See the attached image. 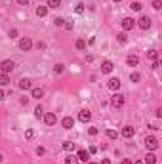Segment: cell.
Listing matches in <instances>:
<instances>
[{
	"label": "cell",
	"mask_w": 162,
	"mask_h": 164,
	"mask_svg": "<svg viewBox=\"0 0 162 164\" xmlns=\"http://www.w3.org/2000/svg\"><path fill=\"white\" fill-rule=\"evenodd\" d=\"M111 105H113L114 109H120V107L124 105V95H122L120 92H114L113 97H111Z\"/></svg>",
	"instance_id": "cell-1"
},
{
	"label": "cell",
	"mask_w": 162,
	"mask_h": 164,
	"mask_svg": "<svg viewBox=\"0 0 162 164\" xmlns=\"http://www.w3.org/2000/svg\"><path fill=\"white\" fill-rule=\"evenodd\" d=\"M120 27H122V31H124V32L132 31V29L135 27V19H134V17H124V19L120 21Z\"/></svg>",
	"instance_id": "cell-2"
},
{
	"label": "cell",
	"mask_w": 162,
	"mask_h": 164,
	"mask_svg": "<svg viewBox=\"0 0 162 164\" xmlns=\"http://www.w3.org/2000/svg\"><path fill=\"white\" fill-rule=\"evenodd\" d=\"M145 147H147L149 151H156V149H158V139H156L155 136H147V137H145Z\"/></svg>",
	"instance_id": "cell-3"
},
{
	"label": "cell",
	"mask_w": 162,
	"mask_h": 164,
	"mask_svg": "<svg viewBox=\"0 0 162 164\" xmlns=\"http://www.w3.org/2000/svg\"><path fill=\"white\" fill-rule=\"evenodd\" d=\"M14 67H15V63H14L12 59H4L2 63H0V71H2L4 74H8V73H12V71H14Z\"/></svg>",
	"instance_id": "cell-4"
},
{
	"label": "cell",
	"mask_w": 162,
	"mask_h": 164,
	"mask_svg": "<svg viewBox=\"0 0 162 164\" xmlns=\"http://www.w3.org/2000/svg\"><path fill=\"white\" fill-rule=\"evenodd\" d=\"M32 48V40L29 38V36H23L19 40V50H23V52H29Z\"/></svg>",
	"instance_id": "cell-5"
},
{
	"label": "cell",
	"mask_w": 162,
	"mask_h": 164,
	"mask_svg": "<svg viewBox=\"0 0 162 164\" xmlns=\"http://www.w3.org/2000/svg\"><path fill=\"white\" fill-rule=\"evenodd\" d=\"M120 78H118V76H113V78L107 82V86H109V90H113V92H118V88H120Z\"/></svg>",
	"instance_id": "cell-6"
},
{
	"label": "cell",
	"mask_w": 162,
	"mask_h": 164,
	"mask_svg": "<svg viewBox=\"0 0 162 164\" xmlns=\"http://www.w3.org/2000/svg\"><path fill=\"white\" fill-rule=\"evenodd\" d=\"M78 120H80V122H90V120H92V113L88 111V109H82V111L78 113Z\"/></svg>",
	"instance_id": "cell-7"
},
{
	"label": "cell",
	"mask_w": 162,
	"mask_h": 164,
	"mask_svg": "<svg viewBox=\"0 0 162 164\" xmlns=\"http://www.w3.org/2000/svg\"><path fill=\"white\" fill-rule=\"evenodd\" d=\"M137 25H139V29L147 31V29L151 27V19H149L147 15H141V17H139V21H137Z\"/></svg>",
	"instance_id": "cell-8"
},
{
	"label": "cell",
	"mask_w": 162,
	"mask_h": 164,
	"mask_svg": "<svg viewBox=\"0 0 162 164\" xmlns=\"http://www.w3.org/2000/svg\"><path fill=\"white\" fill-rule=\"evenodd\" d=\"M113 69H114V63L113 61H103L101 63V73L109 74V73H113Z\"/></svg>",
	"instance_id": "cell-9"
},
{
	"label": "cell",
	"mask_w": 162,
	"mask_h": 164,
	"mask_svg": "<svg viewBox=\"0 0 162 164\" xmlns=\"http://www.w3.org/2000/svg\"><path fill=\"white\" fill-rule=\"evenodd\" d=\"M44 122L48 124V126H53L57 122V116L53 115V113H44Z\"/></svg>",
	"instance_id": "cell-10"
},
{
	"label": "cell",
	"mask_w": 162,
	"mask_h": 164,
	"mask_svg": "<svg viewBox=\"0 0 162 164\" xmlns=\"http://www.w3.org/2000/svg\"><path fill=\"white\" fill-rule=\"evenodd\" d=\"M61 126H63L65 130H71V128L74 126V118H73V116H65V118L61 120Z\"/></svg>",
	"instance_id": "cell-11"
},
{
	"label": "cell",
	"mask_w": 162,
	"mask_h": 164,
	"mask_svg": "<svg viewBox=\"0 0 162 164\" xmlns=\"http://www.w3.org/2000/svg\"><path fill=\"white\" fill-rule=\"evenodd\" d=\"M134 134H135V130H134V126H124L122 128V136L126 137V139H130V137H134Z\"/></svg>",
	"instance_id": "cell-12"
},
{
	"label": "cell",
	"mask_w": 162,
	"mask_h": 164,
	"mask_svg": "<svg viewBox=\"0 0 162 164\" xmlns=\"http://www.w3.org/2000/svg\"><path fill=\"white\" fill-rule=\"evenodd\" d=\"M77 158H78V160H82V162H88V160H90V153L86 151V149H78Z\"/></svg>",
	"instance_id": "cell-13"
},
{
	"label": "cell",
	"mask_w": 162,
	"mask_h": 164,
	"mask_svg": "<svg viewBox=\"0 0 162 164\" xmlns=\"http://www.w3.org/2000/svg\"><path fill=\"white\" fill-rule=\"evenodd\" d=\"M126 63L130 65V67H137V65H139V57L137 56H128L126 57Z\"/></svg>",
	"instance_id": "cell-14"
},
{
	"label": "cell",
	"mask_w": 162,
	"mask_h": 164,
	"mask_svg": "<svg viewBox=\"0 0 162 164\" xmlns=\"http://www.w3.org/2000/svg\"><path fill=\"white\" fill-rule=\"evenodd\" d=\"M31 95L35 97V99H40V97H44V90H42V88H32Z\"/></svg>",
	"instance_id": "cell-15"
},
{
	"label": "cell",
	"mask_w": 162,
	"mask_h": 164,
	"mask_svg": "<svg viewBox=\"0 0 162 164\" xmlns=\"http://www.w3.org/2000/svg\"><path fill=\"white\" fill-rule=\"evenodd\" d=\"M36 15L38 17H46L48 15V6H38L36 8Z\"/></svg>",
	"instance_id": "cell-16"
},
{
	"label": "cell",
	"mask_w": 162,
	"mask_h": 164,
	"mask_svg": "<svg viewBox=\"0 0 162 164\" xmlns=\"http://www.w3.org/2000/svg\"><path fill=\"white\" fill-rule=\"evenodd\" d=\"M19 88L21 90H31V80L29 78H21L19 80Z\"/></svg>",
	"instance_id": "cell-17"
},
{
	"label": "cell",
	"mask_w": 162,
	"mask_h": 164,
	"mask_svg": "<svg viewBox=\"0 0 162 164\" xmlns=\"http://www.w3.org/2000/svg\"><path fill=\"white\" fill-rule=\"evenodd\" d=\"M143 162H147V164H156V155H155V153H147V157H145Z\"/></svg>",
	"instance_id": "cell-18"
},
{
	"label": "cell",
	"mask_w": 162,
	"mask_h": 164,
	"mask_svg": "<svg viewBox=\"0 0 162 164\" xmlns=\"http://www.w3.org/2000/svg\"><path fill=\"white\" fill-rule=\"evenodd\" d=\"M63 149H65V151H69V153H73L74 149H77V145H74L73 141H63Z\"/></svg>",
	"instance_id": "cell-19"
},
{
	"label": "cell",
	"mask_w": 162,
	"mask_h": 164,
	"mask_svg": "<svg viewBox=\"0 0 162 164\" xmlns=\"http://www.w3.org/2000/svg\"><path fill=\"white\" fill-rule=\"evenodd\" d=\"M116 40L120 42V44H126V42H128V35H126L124 31H122V32H118V35H116Z\"/></svg>",
	"instance_id": "cell-20"
},
{
	"label": "cell",
	"mask_w": 162,
	"mask_h": 164,
	"mask_svg": "<svg viewBox=\"0 0 162 164\" xmlns=\"http://www.w3.org/2000/svg\"><path fill=\"white\" fill-rule=\"evenodd\" d=\"M48 8H52V10H56V8H59L61 6V0H48V4H46Z\"/></svg>",
	"instance_id": "cell-21"
},
{
	"label": "cell",
	"mask_w": 162,
	"mask_h": 164,
	"mask_svg": "<svg viewBox=\"0 0 162 164\" xmlns=\"http://www.w3.org/2000/svg\"><path fill=\"white\" fill-rule=\"evenodd\" d=\"M147 57L153 59V61H156V59H158V52H156V50H149V52H147Z\"/></svg>",
	"instance_id": "cell-22"
},
{
	"label": "cell",
	"mask_w": 162,
	"mask_h": 164,
	"mask_svg": "<svg viewBox=\"0 0 162 164\" xmlns=\"http://www.w3.org/2000/svg\"><path fill=\"white\" fill-rule=\"evenodd\" d=\"M8 84H10V76L2 73L0 74V86H8Z\"/></svg>",
	"instance_id": "cell-23"
},
{
	"label": "cell",
	"mask_w": 162,
	"mask_h": 164,
	"mask_svg": "<svg viewBox=\"0 0 162 164\" xmlns=\"http://www.w3.org/2000/svg\"><path fill=\"white\" fill-rule=\"evenodd\" d=\"M139 80H141V74H139V73H132V74H130V82H139Z\"/></svg>",
	"instance_id": "cell-24"
},
{
	"label": "cell",
	"mask_w": 162,
	"mask_h": 164,
	"mask_svg": "<svg viewBox=\"0 0 162 164\" xmlns=\"http://www.w3.org/2000/svg\"><path fill=\"white\" fill-rule=\"evenodd\" d=\"M65 164H78V158L74 155H69L67 158H65Z\"/></svg>",
	"instance_id": "cell-25"
},
{
	"label": "cell",
	"mask_w": 162,
	"mask_h": 164,
	"mask_svg": "<svg viewBox=\"0 0 162 164\" xmlns=\"http://www.w3.org/2000/svg\"><path fill=\"white\" fill-rule=\"evenodd\" d=\"M74 46H77V50H86V40H84V38H78Z\"/></svg>",
	"instance_id": "cell-26"
},
{
	"label": "cell",
	"mask_w": 162,
	"mask_h": 164,
	"mask_svg": "<svg viewBox=\"0 0 162 164\" xmlns=\"http://www.w3.org/2000/svg\"><path fill=\"white\" fill-rule=\"evenodd\" d=\"M35 116H36V118H42V116H44V109H42V105H38V107L35 109Z\"/></svg>",
	"instance_id": "cell-27"
},
{
	"label": "cell",
	"mask_w": 162,
	"mask_h": 164,
	"mask_svg": "<svg viewBox=\"0 0 162 164\" xmlns=\"http://www.w3.org/2000/svg\"><path fill=\"white\" fill-rule=\"evenodd\" d=\"M65 71V65H61V63H57L56 67H53V73H57V74H61Z\"/></svg>",
	"instance_id": "cell-28"
},
{
	"label": "cell",
	"mask_w": 162,
	"mask_h": 164,
	"mask_svg": "<svg viewBox=\"0 0 162 164\" xmlns=\"http://www.w3.org/2000/svg\"><path fill=\"white\" fill-rule=\"evenodd\" d=\"M130 8H132L134 12H139V10H141V2H132V4H130Z\"/></svg>",
	"instance_id": "cell-29"
},
{
	"label": "cell",
	"mask_w": 162,
	"mask_h": 164,
	"mask_svg": "<svg viewBox=\"0 0 162 164\" xmlns=\"http://www.w3.org/2000/svg\"><path fill=\"white\" fill-rule=\"evenodd\" d=\"M74 12H77V14H84V4H82V2H78L77 6H74Z\"/></svg>",
	"instance_id": "cell-30"
},
{
	"label": "cell",
	"mask_w": 162,
	"mask_h": 164,
	"mask_svg": "<svg viewBox=\"0 0 162 164\" xmlns=\"http://www.w3.org/2000/svg\"><path fill=\"white\" fill-rule=\"evenodd\" d=\"M25 137H27V139H32V137H35V130H32V128H29L27 132H25Z\"/></svg>",
	"instance_id": "cell-31"
},
{
	"label": "cell",
	"mask_w": 162,
	"mask_h": 164,
	"mask_svg": "<svg viewBox=\"0 0 162 164\" xmlns=\"http://www.w3.org/2000/svg\"><path fill=\"white\" fill-rule=\"evenodd\" d=\"M116 132H114V130H107V137H109V139H116Z\"/></svg>",
	"instance_id": "cell-32"
},
{
	"label": "cell",
	"mask_w": 162,
	"mask_h": 164,
	"mask_svg": "<svg viewBox=\"0 0 162 164\" xmlns=\"http://www.w3.org/2000/svg\"><path fill=\"white\" fill-rule=\"evenodd\" d=\"M53 23H56L57 27H63V23H65V19H63V17H56V19H53Z\"/></svg>",
	"instance_id": "cell-33"
},
{
	"label": "cell",
	"mask_w": 162,
	"mask_h": 164,
	"mask_svg": "<svg viewBox=\"0 0 162 164\" xmlns=\"http://www.w3.org/2000/svg\"><path fill=\"white\" fill-rule=\"evenodd\" d=\"M63 27H65V29H67V31H73V27H74V23H73V21H65V23H63Z\"/></svg>",
	"instance_id": "cell-34"
},
{
	"label": "cell",
	"mask_w": 162,
	"mask_h": 164,
	"mask_svg": "<svg viewBox=\"0 0 162 164\" xmlns=\"http://www.w3.org/2000/svg\"><path fill=\"white\" fill-rule=\"evenodd\" d=\"M88 134L90 136H97V134H99V130H97L95 126H92V128H88Z\"/></svg>",
	"instance_id": "cell-35"
},
{
	"label": "cell",
	"mask_w": 162,
	"mask_h": 164,
	"mask_svg": "<svg viewBox=\"0 0 162 164\" xmlns=\"http://www.w3.org/2000/svg\"><path fill=\"white\" fill-rule=\"evenodd\" d=\"M36 155H38V157H44V155H46V149H44V147H36Z\"/></svg>",
	"instance_id": "cell-36"
},
{
	"label": "cell",
	"mask_w": 162,
	"mask_h": 164,
	"mask_svg": "<svg viewBox=\"0 0 162 164\" xmlns=\"http://www.w3.org/2000/svg\"><path fill=\"white\" fill-rule=\"evenodd\" d=\"M153 8L155 10H160L162 8V2H160V0H153Z\"/></svg>",
	"instance_id": "cell-37"
},
{
	"label": "cell",
	"mask_w": 162,
	"mask_h": 164,
	"mask_svg": "<svg viewBox=\"0 0 162 164\" xmlns=\"http://www.w3.org/2000/svg\"><path fill=\"white\" fill-rule=\"evenodd\" d=\"M10 38H17V29H12V31H10Z\"/></svg>",
	"instance_id": "cell-38"
},
{
	"label": "cell",
	"mask_w": 162,
	"mask_h": 164,
	"mask_svg": "<svg viewBox=\"0 0 162 164\" xmlns=\"http://www.w3.org/2000/svg\"><path fill=\"white\" fill-rule=\"evenodd\" d=\"M15 2H17L19 6H27V4L31 2V0H15Z\"/></svg>",
	"instance_id": "cell-39"
},
{
	"label": "cell",
	"mask_w": 162,
	"mask_h": 164,
	"mask_svg": "<svg viewBox=\"0 0 162 164\" xmlns=\"http://www.w3.org/2000/svg\"><path fill=\"white\" fill-rule=\"evenodd\" d=\"M155 115H156V118H162V109H160V107L155 111Z\"/></svg>",
	"instance_id": "cell-40"
},
{
	"label": "cell",
	"mask_w": 162,
	"mask_h": 164,
	"mask_svg": "<svg viewBox=\"0 0 162 164\" xmlns=\"http://www.w3.org/2000/svg\"><path fill=\"white\" fill-rule=\"evenodd\" d=\"M19 103H21V105H27V103H29V97H21Z\"/></svg>",
	"instance_id": "cell-41"
},
{
	"label": "cell",
	"mask_w": 162,
	"mask_h": 164,
	"mask_svg": "<svg viewBox=\"0 0 162 164\" xmlns=\"http://www.w3.org/2000/svg\"><path fill=\"white\" fill-rule=\"evenodd\" d=\"M36 48H38V50H46V44H44V42H38Z\"/></svg>",
	"instance_id": "cell-42"
},
{
	"label": "cell",
	"mask_w": 162,
	"mask_h": 164,
	"mask_svg": "<svg viewBox=\"0 0 162 164\" xmlns=\"http://www.w3.org/2000/svg\"><path fill=\"white\" fill-rule=\"evenodd\" d=\"M88 153H90V155H93V153H97V147H93V145H92V147L88 149Z\"/></svg>",
	"instance_id": "cell-43"
},
{
	"label": "cell",
	"mask_w": 162,
	"mask_h": 164,
	"mask_svg": "<svg viewBox=\"0 0 162 164\" xmlns=\"http://www.w3.org/2000/svg\"><path fill=\"white\" fill-rule=\"evenodd\" d=\"M158 67H160V63H158V59H156V61H153V69H158Z\"/></svg>",
	"instance_id": "cell-44"
},
{
	"label": "cell",
	"mask_w": 162,
	"mask_h": 164,
	"mask_svg": "<svg viewBox=\"0 0 162 164\" xmlns=\"http://www.w3.org/2000/svg\"><path fill=\"white\" fill-rule=\"evenodd\" d=\"M101 164H111V160H109V158H103V160H101Z\"/></svg>",
	"instance_id": "cell-45"
},
{
	"label": "cell",
	"mask_w": 162,
	"mask_h": 164,
	"mask_svg": "<svg viewBox=\"0 0 162 164\" xmlns=\"http://www.w3.org/2000/svg\"><path fill=\"white\" fill-rule=\"evenodd\" d=\"M4 97H6V94H4L2 90H0V101H2V99H4Z\"/></svg>",
	"instance_id": "cell-46"
},
{
	"label": "cell",
	"mask_w": 162,
	"mask_h": 164,
	"mask_svg": "<svg viewBox=\"0 0 162 164\" xmlns=\"http://www.w3.org/2000/svg\"><path fill=\"white\" fill-rule=\"evenodd\" d=\"M122 164H132V160H130V158H126V160H124Z\"/></svg>",
	"instance_id": "cell-47"
},
{
	"label": "cell",
	"mask_w": 162,
	"mask_h": 164,
	"mask_svg": "<svg viewBox=\"0 0 162 164\" xmlns=\"http://www.w3.org/2000/svg\"><path fill=\"white\" fill-rule=\"evenodd\" d=\"M134 164H145V162H143V160H135Z\"/></svg>",
	"instance_id": "cell-48"
},
{
	"label": "cell",
	"mask_w": 162,
	"mask_h": 164,
	"mask_svg": "<svg viewBox=\"0 0 162 164\" xmlns=\"http://www.w3.org/2000/svg\"><path fill=\"white\" fill-rule=\"evenodd\" d=\"M2 160H4V157H2V155H0V162H2Z\"/></svg>",
	"instance_id": "cell-49"
},
{
	"label": "cell",
	"mask_w": 162,
	"mask_h": 164,
	"mask_svg": "<svg viewBox=\"0 0 162 164\" xmlns=\"http://www.w3.org/2000/svg\"><path fill=\"white\" fill-rule=\"evenodd\" d=\"M113 2H122V0H113Z\"/></svg>",
	"instance_id": "cell-50"
},
{
	"label": "cell",
	"mask_w": 162,
	"mask_h": 164,
	"mask_svg": "<svg viewBox=\"0 0 162 164\" xmlns=\"http://www.w3.org/2000/svg\"><path fill=\"white\" fill-rule=\"evenodd\" d=\"M88 164H97V162H88Z\"/></svg>",
	"instance_id": "cell-51"
}]
</instances>
